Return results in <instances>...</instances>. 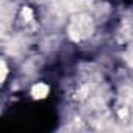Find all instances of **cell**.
Wrapping results in <instances>:
<instances>
[{
  "instance_id": "cell-1",
  "label": "cell",
  "mask_w": 133,
  "mask_h": 133,
  "mask_svg": "<svg viewBox=\"0 0 133 133\" xmlns=\"http://www.w3.org/2000/svg\"><path fill=\"white\" fill-rule=\"evenodd\" d=\"M45 94H47V88L45 86H42V85L35 86V89H33V96L35 97H44Z\"/></svg>"
}]
</instances>
